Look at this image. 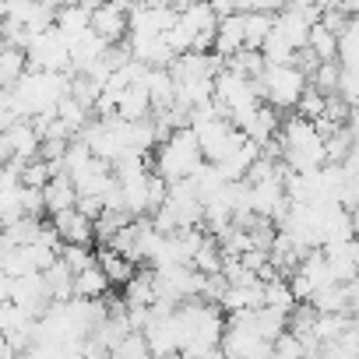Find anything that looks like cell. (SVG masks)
Returning a JSON list of instances; mask_svg holds the SVG:
<instances>
[{
	"instance_id": "obj_19",
	"label": "cell",
	"mask_w": 359,
	"mask_h": 359,
	"mask_svg": "<svg viewBox=\"0 0 359 359\" xmlns=\"http://www.w3.org/2000/svg\"><path fill=\"white\" fill-rule=\"evenodd\" d=\"M43 201H46V212H50V215L74 208V205H78V191H74V184H71V176L57 172L50 184L43 187Z\"/></svg>"
},
{
	"instance_id": "obj_30",
	"label": "cell",
	"mask_w": 359,
	"mask_h": 359,
	"mask_svg": "<svg viewBox=\"0 0 359 359\" xmlns=\"http://www.w3.org/2000/svg\"><path fill=\"white\" fill-rule=\"evenodd\" d=\"M338 64L341 67H359V15H352L348 29L338 36Z\"/></svg>"
},
{
	"instance_id": "obj_3",
	"label": "cell",
	"mask_w": 359,
	"mask_h": 359,
	"mask_svg": "<svg viewBox=\"0 0 359 359\" xmlns=\"http://www.w3.org/2000/svg\"><path fill=\"white\" fill-rule=\"evenodd\" d=\"M201 162H205V155H201L198 134L191 127H176L165 141L155 144L151 172H158L165 184H180V180H191Z\"/></svg>"
},
{
	"instance_id": "obj_4",
	"label": "cell",
	"mask_w": 359,
	"mask_h": 359,
	"mask_svg": "<svg viewBox=\"0 0 359 359\" xmlns=\"http://www.w3.org/2000/svg\"><path fill=\"white\" fill-rule=\"evenodd\" d=\"M215 106H219V113L236 127V130H243L247 127V120L257 113V106H261V92H257V85L250 81V78H243V74H236V71H222L219 78H215Z\"/></svg>"
},
{
	"instance_id": "obj_38",
	"label": "cell",
	"mask_w": 359,
	"mask_h": 359,
	"mask_svg": "<svg viewBox=\"0 0 359 359\" xmlns=\"http://www.w3.org/2000/svg\"><path fill=\"white\" fill-rule=\"evenodd\" d=\"M348 106H359V67H341L338 64V88H334Z\"/></svg>"
},
{
	"instance_id": "obj_22",
	"label": "cell",
	"mask_w": 359,
	"mask_h": 359,
	"mask_svg": "<svg viewBox=\"0 0 359 359\" xmlns=\"http://www.w3.org/2000/svg\"><path fill=\"white\" fill-rule=\"evenodd\" d=\"M275 29V15L271 11H243V43L247 50H261L264 39Z\"/></svg>"
},
{
	"instance_id": "obj_25",
	"label": "cell",
	"mask_w": 359,
	"mask_h": 359,
	"mask_svg": "<svg viewBox=\"0 0 359 359\" xmlns=\"http://www.w3.org/2000/svg\"><path fill=\"white\" fill-rule=\"evenodd\" d=\"M43 278H46V289H50L53 303H67V299H74V271H71L64 261H57L53 268H46Z\"/></svg>"
},
{
	"instance_id": "obj_29",
	"label": "cell",
	"mask_w": 359,
	"mask_h": 359,
	"mask_svg": "<svg viewBox=\"0 0 359 359\" xmlns=\"http://www.w3.org/2000/svg\"><path fill=\"white\" fill-rule=\"evenodd\" d=\"M310 306L317 313H345L348 310V296H345V285L334 282V285H324L320 292L310 296Z\"/></svg>"
},
{
	"instance_id": "obj_17",
	"label": "cell",
	"mask_w": 359,
	"mask_h": 359,
	"mask_svg": "<svg viewBox=\"0 0 359 359\" xmlns=\"http://www.w3.org/2000/svg\"><path fill=\"white\" fill-rule=\"evenodd\" d=\"M95 264L106 271L109 285H127V282L134 278V271H137V264L127 261V257H123L120 250H113V247H99V250H95Z\"/></svg>"
},
{
	"instance_id": "obj_39",
	"label": "cell",
	"mask_w": 359,
	"mask_h": 359,
	"mask_svg": "<svg viewBox=\"0 0 359 359\" xmlns=\"http://www.w3.org/2000/svg\"><path fill=\"white\" fill-rule=\"evenodd\" d=\"M310 78H313V88H317V92L331 95V92L338 88V60H331V64H320V67H317Z\"/></svg>"
},
{
	"instance_id": "obj_7",
	"label": "cell",
	"mask_w": 359,
	"mask_h": 359,
	"mask_svg": "<svg viewBox=\"0 0 359 359\" xmlns=\"http://www.w3.org/2000/svg\"><path fill=\"white\" fill-rule=\"evenodd\" d=\"M320 22V11L310 8L306 0H289V4L275 15V32L292 46V50H303L306 39H310V29Z\"/></svg>"
},
{
	"instance_id": "obj_23",
	"label": "cell",
	"mask_w": 359,
	"mask_h": 359,
	"mask_svg": "<svg viewBox=\"0 0 359 359\" xmlns=\"http://www.w3.org/2000/svg\"><path fill=\"white\" fill-rule=\"evenodd\" d=\"M254 327H257V334L271 345L278 334L289 331V313H285V310H275V306H257V310H254Z\"/></svg>"
},
{
	"instance_id": "obj_1",
	"label": "cell",
	"mask_w": 359,
	"mask_h": 359,
	"mask_svg": "<svg viewBox=\"0 0 359 359\" xmlns=\"http://www.w3.org/2000/svg\"><path fill=\"white\" fill-rule=\"evenodd\" d=\"M176 324L184 334V352L180 359H201L222 348L226 334V310L208 299H187L176 306Z\"/></svg>"
},
{
	"instance_id": "obj_6",
	"label": "cell",
	"mask_w": 359,
	"mask_h": 359,
	"mask_svg": "<svg viewBox=\"0 0 359 359\" xmlns=\"http://www.w3.org/2000/svg\"><path fill=\"white\" fill-rule=\"evenodd\" d=\"M29 53V67L32 71H53V74H74V64H71V46H67V36L53 25L39 36L29 39L25 46Z\"/></svg>"
},
{
	"instance_id": "obj_2",
	"label": "cell",
	"mask_w": 359,
	"mask_h": 359,
	"mask_svg": "<svg viewBox=\"0 0 359 359\" xmlns=\"http://www.w3.org/2000/svg\"><path fill=\"white\" fill-rule=\"evenodd\" d=\"M278 144H282V162L289 172H310L327 162L324 155V134L317 130L313 120L292 116L278 127Z\"/></svg>"
},
{
	"instance_id": "obj_35",
	"label": "cell",
	"mask_w": 359,
	"mask_h": 359,
	"mask_svg": "<svg viewBox=\"0 0 359 359\" xmlns=\"http://www.w3.org/2000/svg\"><path fill=\"white\" fill-rule=\"evenodd\" d=\"M53 176H57V172H53V165H50L46 158H29V162H25V169H22V184H25V187H39V191H43Z\"/></svg>"
},
{
	"instance_id": "obj_34",
	"label": "cell",
	"mask_w": 359,
	"mask_h": 359,
	"mask_svg": "<svg viewBox=\"0 0 359 359\" xmlns=\"http://www.w3.org/2000/svg\"><path fill=\"white\" fill-rule=\"evenodd\" d=\"M261 53H264V64H296V50H292L275 29H271V36L264 39Z\"/></svg>"
},
{
	"instance_id": "obj_20",
	"label": "cell",
	"mask_w": 359,
	"mask_h": 359,
	"mask_svg": "<svg viewBox=\"0 0 359 359\" xmlns=\"http://www.w3.org/2000/svg\"><path fill=\"white\" fill-rule=\"evenodd\" d=\"M109 289L113 285H109V278H106V271L99 264H88L85 271L74 275V296L78 299H106Z\"/></svg>"
},
{
	"instance_id": "obj_44",
	"label": "cell",
	"mask_w": 359,
	"mask_h": 359,
	"mask_svg": "<svg viewBox=\"0 0 359 359\" xmlns=\"http://www.w3.org/2000/svg\"><path fill=\"white\" fill-rule=\"evenodd\" d=\"M306 4H310V8H317V11L324 15V11H331V8H338V4H341V0H306Z\"/></svg>"
},
{
	"instance_id": "obj_43",
	"label": "cell",
	"mask_w": 359,
	"mask_h": 359,
	"mask_svg": "<svg viewBox=\"0 0 359 359\" xmlns=\"http://www.w3.org/2000/svg\"><path fill=\"white\" fill-rule=\"evenodd\" d=\"M11 285H15V278H11L4 268H0V303H8V299H11Z\"/></svg>"
},
{
	"instance_id": "obj_47",
	"label": "cell",
	"mask_w": 359,
	"mask_h": 359,
	"mask_svg": "<svg viewBox=\"0 0 359 359\" xmlns=\"http://www.w3.org/2000/svg\"><path fill=\"white\" fill-rule=\"evenodd\" d=\"M348 4H352V0H341V8H348Z\"/></svg>"
},
{
	"instance_id": "obj_9",
	"label": "cell",
	"mask_w": 359,
	"mask_h": 359,
	"mask_svg": "<svg viewBox=\"0 0 359 359\" xmlns=\"http://www.w3.org/2000/svg\"><path fill=\"white\" fill-rule=\"evenodd\" d=\"M127 50H130V60H137L144 67H169L176 60V53L162 32H130Z\"/></svg>"
},
{
	"instance_id": "obj_5",
	"label": "cell",
	"mask_w": 359,
	"mask_h": 359,
	"mask_svg": "<svg viewBox=\"0 0 359 359\" xmlns=\"http://www.w3.org/2000/svg\"><path fill=\"white\" fill-rule=\"evenodd\" d=\"M261 99L271 106V109H296L299 95L310 88V78L306 71H299L296 64H268L264 74L254 81Z\"/></svg>"
},
{
	"instance_id": "obj_11",
	"label": "cell",
	"mask_w": 359,
	"mask_h": 359,
	"mask_svg": "<svg viewBox=\"0 0 359 359\" xmlns=\"http://www.w3.org/2000/svg\"><path fill=\"white\" fill-rule=\"evenodd\" d=\"M8 141V148H11V158H22V162H29V158H39V148H43V134H39V127H36V120H15L4 134H0Z\"/></svg>"
},
{
	"instance_id": "obj_37",
	"label": "cell",
	"mask_w": 359,
	"mask_h": 359,
	"mask_svg": "<svg viewBox=\"0 0 359 359\" xmlns=\"http://www.w3.org/2000/svg\"><path fill=\"white\" fill-rule=\"evenodd\" d=\"M60 261L78 275V271H85L88 264H95V254H92V247H78V243H64L60 247Z\"/></svg>"
},
{
	"instance_id": "obj_33",
	"label": "cell",
	"mask_w": 359,
	"mask_h": 359,
	"mask_svg": "<svg viewBox=\"0 0 359 359\" xmlns=\"http://www.w3.org/2000/svg\"><path fill=\"white\" fill-rule=\"evenodd\" d=\"M268 359H310V352H306L303 338H296L292 331H285V334H278V338L271 341Z\"/></svg>"
},
{
	"instance_id": "obj_10",
	"label": "cell",
	"mask_w": 359,
	"mask_h": 359,
	"mask_svg": "<svg viewBox=\"0 0 359 359\" xmlns=\"http://www.w3.org/2000/svg\"><path fill=\"white\" fill-rule=\"evenodd\" d=\"M11 303L22 310V313H29V317H43L46 310H50V303H53V296H50V289H46V278L43 275H22V278H15V285H11Z\"/></svg>"
},
{
	"instance_id": "obj_31",
	"label": "cell",
	"mask_w": 359,
	"mask_h": 359,
	"mask_svg": "<svg viewBox=\"0 0 359 359\" xmlns=\"http://www.w3.org/2000/svg\"><path fill=\"white\" fill-rule=\"evenodd\" d=\"M109 359H155V355H151V348H148V341H144L141 331H127V334L109 348Z\"/></svg>"
},
{
	"instance_id": "obj_45",
	"label": "cell",
	"mask_w": 359,
	"mask_h": 359,
	"mask_svg": "<svg viewBox=\"0 0 359 359\" xmlns=\"http://www.w3.org/2000/svg\"><path fill=\"white\" fill-rule=\"evenodd\" d=\"M201 359H226V355H222V348H219V352H212V355H201Z\"/></svg>"
},
{
	"instance_id": "obj_12",
	"label": "cell",
	"mask_w": 359,
	"mask_h": 359,
	"mask_svg": "<svg viewBox=\"0 0 359 359\" xmlns=\"http://www.w3.org/2000/svg\"><path fill=\"white\" fill-rule=\"evenodd\" d=\"M53 233H57L64 243L92 247V240H95V222H92L88 215H81V212H78V205H74V208H67V212H57V215H53Z\"/></svg>"
},
{
	"instance_id": "obj_13",
	"label": "cell",
	"mask_w": 359,
	"mask_h": 359,
	"mask_svg": "<svg viewBox=\"0 0 359 359\" xmlns=\"http://www.w3.org/2000/svg\"><path fill=\"white\" fill-rule=\"evenodd\" d=\"M116 116L127 120V123H137V120H148L151 116V99H148V88H144L141 78L116 95Z\"/></svg>"
},
{
	"instance_id": "obj_40",
	"label": "cell",
	"mask_w": 359,
	"mask_h": 359,
	"mask_svg": "<svg viewBox=\"0 0 359 359\" xmlns=\"http://www.w3.org/2000/svg\"><path fill=\"white\" fill-rule=\"evenodd\" d=\"M348 18H352V15H348V11H345L341 4H338V8H331V11H324V15H320V25H324L327 32L341 36V32L348 29Z\"/></svg>"
},
{
	"instance_id": "obj_32",
	"label": "cell",
	"mask_w": 359,
	"mask_h": 359,
	"mask_svg": "<svg viewBox=\"0 0 359 359\" xmlns=\"http://www.w3.org/2000/svg\"><path fill=\"white\" fill-rule=\"evenodd\" d=\"M226 67L236 71V74H243V78H250V81H257L268 64H264V53H261V50H240L236 57L226 60Z\"/></svg>"
},
{
	"instance_id": "obj_21",
	"label": "cell",
	"mask_w": 359,
	"mask_h": 359,
	"mask_svg": "<svg viewBox=\"0 0 359 359\" xmlns=\"http://www.w3.org/2000/svg\"><path fill=\"white\" fill-rule=\"evenodd\" d=\"M158 289H155V271H134V278L123 285V303L127 306H155Z\"/></svg>"
},
{
	"instance_id": "obj_42",
	"label": "cell",
	"mask_w": 359,
	"mask_h": 359,
	"mask_svg": "<svg viewBox=\"0 0 359 359\" xmlns=\"http://www.w3.org/2000/svg\"><path fill=\"white\" fill-rule=\"evenodd\" d=\"M208 4H212V11H215L219 18H229V15L240 11V0H208Z\"/></svg>"
},
{
	"instance_id": "obj_27",
	"label": "cell",
	"mask_w": 359,
	"mask_h": 359,
	"mask_svg": "<svg viewBox=\"0 0 359 359\" xmlns=\"http://www.w3.org/2000/svg\"><path fill=\"white\" fill-rule=\"evenodd\" d=\"M264 306H275V310L292 313L296 296H292V285H289L285 275H271V278H264Z\"/></svg>"
},
{
	"instance_id": "obj_16",
	"label": "cell",
	"mask_w": 359,
	"mask_h": 359,
	"mask_svg": "<svg viewBox=\"0 0 359 359\" xmlns=\"http://www.w3.org/2000/svg\"><path fill=\"white\" fill-rule=\"evenodd\" d=\"M243 137L247 141H254V144H268V141H275L278 137V109H271V106H257V113L247 120V127H243Z\"/></svg>"
},
{
	"instance_id": "obj_14",
	"label": "cell",
	"mask_w": 359,
	"mask_h": 359,
	"mask_svg": "<svg viewBox=\"0 0 359 359\" xmlns=\"http://www.w3.org/2000/svg\"><path fill=\"white\" fill-rule=\"evenodd\" d=\"M240 50H247V43H243V11H236L229 18H219V32H215V43H212V53H219L222 60L236 57Z\"/></svg>"
},
{
	"instance_id": "obj_28",
	"label": "cell",
	"mask_w": 359,
	"mask_h": 359,
	"mask_svg": "<svg viewBox=\"0 0 359 359\" xmlns=\"http://www.w3.org/2000/svg\"><path fill=\"white\" fill-rule=\"evenodd\" d=\"M306 50H310L320 64H331V60H338V36H334V32H327V29L317 22V25L310 29Z\"/></svg>"
},
{
	"instance_id": "obj_18",
	"label": "cell",
	"mask_w": 359,
	"mask_h": 359,
	"mask_svg": "<svg viewBox=\"0 0 359 359\" xmlns=\"http://www.w3.org/2000/svg\"><path fill=\"white\" fill-rule=\"evenodd\" d=\"M29 74V53L22 46H4L0 50V92L15 88Z\"/></svg>"
},
{
	"instance_id": "obj_36",
	"label": "cell",
	"mask_w": 359,
	"mask_h": 359,
	"mask_svg": "<svg viewBox=\"0 0 359 359\" xmlns=\"http://www.w3.org/2000/svg\"><path fill=\"white\" fill-rule=\"evenodd\" d=\"M324 106H327V95L317 92V88H306V92L299 95V102H296V116H303V120H320V116H324Z\"/></svg>"
},
{
	"instance_id": "obj_26",
	"label": "cell",
	"mask_w": 359,
	"mask_h": 359,
	"mask_svg": "<svg viewBox=\"0 0 359 359\" xmlns=\"http://www.w3.org/2000/svg\"><path fill=\"white\" fill-rule=\"evenodd\" d=\"M53 25L67 36V39H74L78 32H85V29H92V11H85L81 4H71V8H60L57 15H53Z\"/></svg>"
},
{
	"instance_id": "obj_46",
	"label": "cell",
	"mask_w": 359,
	"mask_h": 359,
	"mask_svg": "<svg viewBox=\"0 0 359 359\" xmlns=\"http://www.w3.org/2000/svg\"><path fill=\"white\" fill-rule=\"evenodd\" d=\"M247 359H268V355H247Z\"/></svg>"
},
{
	"instance_id": "obj_15",
	"label": "cell",
	"mask_w": 359,
	"mask_h": 359,
	"mask_svg": "<svg viewBox=\"0 0 359 359\" xmlns=\"http://www.w3.org/2000/svg\"><path fill=\"white\" fill-rule=\"evenodd\" d=\"M67 46H71V64H74V71H85V67H92L102 53H106V39H99L92 29H85V32H78L74 39H67Z\"/></svg>"
},
{
	"instance_id": "obj_8",
	"label": "cell",
	"mask_w": 359,
	"mask_h": 359,
	"mask_svg": "<svg viewBox=\"0 0 359 359\" xmlns=\"http://www.w3.org/2000/svg\"><path fill=\"white\" fill-rule=\"evenodd\" d=\"M130 8H134V0H106V4H99L92 11V32L99 39H106L109 46L123 43V36L130 29Z\"/></svg>"
},
{
	"instance_id": "obj_24",
	"label": "cell",
	"mask_w": 359,
	"mask_h": 359,
	"mask_svg": "<svg viewBox=\"0 0 359 359\" xmlns=\"http://www.w3.org/2000/svg\"><path fill=\"white\" fill-rule=\"evenodd\" d=\"M222 264H226V254H222V247H219V236L205 233V240H201V247H198L191 268H198L201 275H219Z\"/></svg>"
},
{
	"instance_id": "obj_41",
	"label": "cell",
	"mask_w": 359,
	"mask_h": 359,
	"mask_svg": "<svg viewBox=\"0 0 359 359\" xmlns=\"http://www.w3.org/2000/svg\"><path fill=\"white\" fill-rule=\"evenodd\" d=\"M289 0H240V11H282Z\"/></svg>"
}]
</instances>
